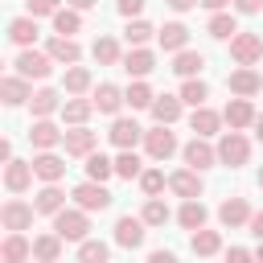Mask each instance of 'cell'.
<instances>
[{
  "mask_svg": "<svg viewBox=\"0 0 263 263\" xmlns=\"http://www.w3.org/2000/svg\"><path fill=\"white\" fill-rule=\"evenodd\" d=\"M144 218H132V214H123L119 222H115V242L119 247H127V251H136L140 242H144Z\"/></svg>",
  "mask_w": 263,
  "mask_h": 263,
  "instance_id": "obj_12",
  "label": "cell"
},
{
  "mask_svg": "<svg viewBox=\"0 0 263 263\" xmlns=\"http://www.w3.org/2000/svg\"><path fill=\"white\" fill-rule=\"evenodd\" d=\"M33 214H37V205H29V201H21V197H12V201L0 205L4 230H29V226H33Z\"/></svg>",
  "mask_w": 263,
  "mask_h": 263,
  "instance_id": "obj_6",
  "label": "cell"
},
{
  "mask_svg": "<svg viewBox=\"0 0 263 263\" xmlns=\"http://www.w3.org/2000/svg\"><path fill=\"white\" fill-rule=\"evenodd\" d=\"M255 136L263 140V115H255Z\"/></svg>",
  "mask_w": 263,
  "mask_h": 263,
  "instance_id": "obj_57",
  "label": "cell"
},
{
  "mask_svg": "<svg viewBox=\"0 0 263 263\" xmlns=\"http://www.w3.org/2000/svg\"><path fill=\"white\" fill-rule=\"evenodd\" d=\"M164 185H168V181H164V173H160V168H144V173H140V189H144L148 197H156Z\"/></svg>",
  "mask_w": 263,
  "mask_h": 263,
  "instance_id": "obj_46",
  "label": "cell"
},
{
  "mask_svg": "<svg viewBox=\"0 0 263 263\" xmlns=\"http://www.w3.org/2000/svg\"><path fill=\"white\" fill-rule=\"evenodd\" d=\"M156 41H160V49H168V53H181V49L189 45V29H185L181 21H168L164 29H156Z\"/></svg>",
  "mask_w": 263,
  "mask_h": 263,
  "instance_id": "obj_19",
  "label": "cell"
},
{
  "mask_svg": "<svg viewBox=\"0 0 263 263\" xmlns=\"http://www.w3.org/2000/svg\"><path fill=\"white\" fill-rule=\"evenodd\" d=\"M66 156H90L95 152V144H99V136L95 132H86V127H74V132H66Z\"/></svg>",
  "mask_w": 263,
  "mask_h": 263,
  "instance_id": "obj_24",
  "label": "cell"
},
{
  "mask_svg": "<svg viewBox=\"0 0 263 263\" xmlns=\"http://www.w3.org/2000/svg\"><path fill=\"white\" fill-rule=\"evenodd\" d=\"M144 160L132 152V148H119V156H115V177H123V181H132V177H140L144 168H140Z\"/></svg>",
  "mask_w": 263,
  "mask_h": 263,
  "instance_id": "obj_41",
  "label": "cell"
},
{
  "mask_svg": "<svg viewBox=\"0 0 263 263\" xmlns=\"http://www.w3.org/2000/svg\"><path fill=\"white\" fill-rule=\"evenodd\" d=\"M95 111H103V115H119V107L127 103V95L115 86V82H99V90H95Z\"/></svg>",
  "mask_w": 263,
  "mask_h": 263,
  "instance_id": "obj_15",
  "label": "cell"
},
{
  "mask_svg": "<svg viewBox=\"0 0 263 263\" xmlns=\"http://www.w3.org/2000/svg\"><path fill=\"white\" fill-rule=\"evenodd\" d=\"M33 205H37V214H62V210H66V193H62L58 185H45V189L33 197Z\"/></svg>",
  "mask_w": 263,
  "mask_h": 263,
  "instance_id": "obj_31",
  "label": "cell"
},
{
  "mask_svg": "<svg viewBox=\"0 0 263 263\" xmlns=\"http://www.w3.org/2000/svg\"><path fill=\"white\" fill-rule=\"evenodd\" d=\"M33 164H25V160H8V168H4V185H8V193H25L29 185H33Z\"/></svg>",
  "mask_w": 263,
  "mask_h": 263,
  "instance_id": "obj_22",
  "label": "cell"
},
{
  "mask_svg": "<svg viewBox=\"0 0 263 263\" xmlns=\"http://www.w3.org/2000/svg\"><path fill=\"white\" fill-rule=\"evenodd\" d=\"M189 247H193V255H201V259H205V255H218V251H222V234H218V230H205V226H201V230H193Z\"/></svg>",
  "mask_w": 263,
  "mask_h": 263,
  "instance_id": "obj_32",
  "label": "cell"
},
{
  "mask_svg": "<svg viewBox=\"0 0 263 263\" xmlns=\"http://www.w3.org/2000/svg\"><path fill=\"white\" fill-rule=\"evenodd\" d=\"M8 37H12L16 45L33 49V41H37V16H16V21H8Z\"/></svg>",
  "mask_w": 263,
  "mask_h": 263,
  "instance_id": "obj_27",
  "label": "cell"
},
{
  "mask_svg": "<svg viewBox=\"0 0 263 263\" xmlns=\"http://www.w3.org/2000/svg\"><path fill=\"white\" fill-rule=\"evenodd\" d=\"M12 66H16V74H21V78H45V74L53 70V58H49V53H41V49H21Z\"/></svg>",
  "mask_w": 263,
  "mask_h": 263,
  "instance_id": "obj_5",
  "label": "cell"
},
{
  "mask_svg": "<svg viewBox=\"0 0 263 263\" xmlns=\"http://www.w3.org/2000/svg\"><path fill=\"white\" fill-rule=\"evenodd\" d=\"M29 107H33V115L37 119H49L53 111H62V99H58V90H33V99H29Z\"/></svg>",
  "mask_w": 263,
  "mask_h": 263,
  "instance_id": "obj_30",
  "label": "cell"
},
{
  "mask_svg": "<svg viewBox=\"0 0 263 263\" xmlns=\"http://www.w3.org/2000/svg\"><path fill=\"white\" fill-rule=\"evenodd\" d=\"M218 160H222L226 168L247 164V160H251V140H247L242 132H226V136L218 140Z\"/></svg>",
  "mask_w": 263,
  "mask_h": 263,
  "instance_id": "obj_1",
  "label": "cell"
},
{
  "mask_svg": "<svg viewBox=\"0 0 263 263\" xmlns=\"http://www.w3.org/2000/svg\"><path fill=\"white\" fill-rule=\"evenodd\" d=\"M29 140H33V148H41V152H49V148H58L62 140H66V132H58L49 119H37L33 127H29Z\"/></svg>",
  "mask_w": 263,
  "mask_h": 263,
  "instance_id": "obj_21",
  "label": "cell"
},
{
  "mask_svg": "<svg viewBox=\"0 0 263 263\" xmlns=\"http://www.w3.org/2000/svg\"><path fill=\"white\" fill-rule=\"evenodd\" d=\"M62 86H66V95H86L90 90V70L86 66H70L66 78H62Z\"/></svg>",
  "mask_w": 263,
  "mask_h": 263,
  "instance_id": "obj_38",
  "label": "cell"
},
{
  "mask_svg": "<svg viewBox=\"0 0 263 263\" xmlns=\"http://www.w3.org/2000/svg\"><path fill=\"white\" fill-rule=\"evenodd\" d=\"M90 53H95V62H99V66H115V62H123V58H119V41H115V37H99Z\"/></svg>",
  "mask_w": 263,
  "mask_h": 263,
  "instance_id": "obj_42",
  "label": "cell"
},
{
  "mask_svg": "<svg viewBox=\"0 0 263 263\" xmlns=\"http://www.w3.org/2000/svg\"><path fill=\"white\" fill-rule=\"evenodd\" d=\"M189 127H193V136H218V127H222V115L218 111H210V107H193V115H189Z\"/></svg>",
  "mask_w": 263,
  "mask_h": 263,
  "instance_id": "obj_23",
  "label": "cell"
},
{
  "mask_svg": "<svg viewBox=\"0 0 263 263\" xmlns=\"http://www.w3.org/2000/svg\"><path fill=\"white\" fill-rule=\"evenodd\" d=\"M205 99H210V86H205L201 78H185V82H181V103H189V107H205Z\"/></svg>",
  "mask_w": 263,
  "mask_h": 263,
  "instance_id": "obj_39",
  "label": "cell"
},
{
  "mask_svg": "<svg viewBox=\"0 0 263 263\" xmlns=\"http://www.w3.org/2000/svg\"><path fill=\"white\" fill-rule=\"evenodd\" d=\"M226 86H230V95H238V99H251V95H259V90H263V78H259L251 66H238V70L226 78Z\"/></svg>",
  "mask_w": 263,
  "mask_h": 263,
  "instance_id": "obj_9",
  "label": "cell"
},
{
  "mask_svg": "<svg viewBox=\"0 0 263 263\" xmlns=\"http://www.w3.org/2000/svg\"><path fill=\"white\" fill-rule=\"evenodd\" d=\"M164 4H168V8H173V12H189V8H193V4H197V0H164Z\"/></svg>",
  "mask_w": 263,
  "mask_h": 263,
  "instance_id": "obj_53",
  "label": "cell"
},
{
  "mask_svg": "<svg viewBox=\"0 0 263 263\" xmlns=\"http://www.w3.org/2000/svg\"><path fill=\"white\" fill-rule=\"evenodd\" d=\"M226 263H255V255H251L247 247H230V251H226Z\"/></svg>",
  "mask_w": 263,
  "mask_h": 263,
  "instance_id": "obj_48",
  "label": "cell"
},
{
  "mask_svg": "<svg viewBox=\"0 0 263 263\" xmlns=\"http://www.w3.org/2000/svg\"><path fill=\"white\" fill-rule=\"evenodd\" d=\"M152 33H156V29H152L148 21H140V16H136V21H132V25L123 29V37H127V45H144V41H148Z\"/></svg>",
  "mask_w": 263,
  "mask_h": 263,
  "instance_id": "obj_45",
  "label": "cell"
},
{
  "mask_svg": "<svg viewBox=\"0 0 263 263\" xmlns=\"http://www.w3.org/2000/svg\"><path fill=\"white\" fill-rule=\"evenodd\" d=\"M168 189L177 193V197H201V173L197 168H177L173 177H168Z\"/></svg>",
  "mask_w": 263,
  "mask_h": 263,
  "instance_id": "obj_18",
  "label": "cell"
},
{
  "mask_svg": "<svg viewBox=\"0 0 263 263\" xmlns=\"http://www.w3.org/2000/svg\"><path fill=\"white\" fill-rule=\"evenodd\" d=\"M255 263H263V242H259V251H255Z\"/></svg>",
  "mask_w": 263,
  "mask_h": 263,
  "instance_id": "obj_58",
  "label": "cell"
},
{
  "mask_svg": "<svg viewBox=\"0 0 263 263\" xmlns=\"http://www.w3.org/2000/svg\"><path fill=\"white\" fill-rule=\"evenodd\" d=\"M62 234H37L33 238V259H41V263H58V255H62Z\"/></svg>",
  "mask_w": 263,
  "mask_h": 263,
  "instance_id": "obj_29",
  "label": "cell"
},
{
  "mask_svg": "<svg viewBox=\"0 0 263 263\" xmlns=\"http://www.w3.org/2000/svg\"><path fill=\"white\" fill-rule=\"evenodd\" d=\"M222 119L230 123V132H242V127H251L255 123V107H251V99H230L226 103V111H222Z\"/></svg>",
  "mask_w": 263,
  "mask_h": 263,
  "instance_id": "obj_16",
  "label": "cell"
},
{
  "mask_svg": "<svg viewBox=\"0 0 263 263\" xmlns=\"http://www.w3.org/2000/svg\"><path fill=\"white\" fill-rule=\"evenodd\" d=\"M0 255H4V263H25V259L33 255V242H29L21 230H8V238H4Z\"/></svg>",
  "mask_w": 263,
  "mask_h": 263,
  "instance_id": "obj_25",
  "label": "cell"
},
{
  "mask_svg": "<svg viewBox=\"0 0 263 263\" xmlns=\"http://www.w3.org/2000/svg\"><path fill=\"white\" fill-rule=\"evenodd\" d=\"M197 4H201V8H210V12H222L230 0H197Z\"/></svg>",
  "mask_w": 263,
  "mask_h": 263,
  "instance_id": "obj_54",
  "label": "cell"
},
{
  "mask_svg": "<svg viewBox=\"0 0 263 263\" xmlns=\"http://www.w3.org/2000/svg\"><path fill=\"white\" fill-rule=\"evenodd\" d=\"M181 156H185V164H189V168H197V173H201V168H210V164H218V148H210V140H205V136H193V140L181 148Z\"/></svg>",
  "mask_w": 263,
  "mask_h": 263,
  "instance_id": "obj_8",
  "label": "cell"
},
{
  "mask_svg": "<svg viewBox=\"0 0 263 263\" xmlns=\"http://www.w3.org/2000/svg\"><path fill=\"white\" fill-rule=\"evenodd\" d=\"M148 111H152V119H156V123L173 127V123L181 119V95H156V103H152Z\"/></svg>",
  "mask_w": 263,
  "mask_h": 263,
  "instance_id": "obj_20",
  "label": "cell"
},
{
  "mask_svg": "<svg viewBox=\"0 0 263 263\" xmlns=\"http://www.w3.org/2000/svg\"><path fill=\"white\" fill-rule=\"evenodd\" d=\"M0 160H4V164L12 160V144H8V140H0Z\"/></svg>",
  "mask_w": 263,
  "mask_h": 263,
  "instance_id": "obj_55",
  "label": "cell"
},
{
  "mask_svg": "<svg viewBox=\"0 0 263 263\" xmlns=\"http://www.w3.org/2000/svg\"><path fill=\"white\" fill-rule=\"evenodd\" d=\"M78 29H82L78 8H58V12H53V33H58V37H74Z\"/></svg>",
  "mask_w": 263,
  "mask_h": 263,
  "instance_id": "obj_36",
  "label": "cell"
},
{
  "mask_svg": "<svg viewBox=\"0 0 263 263\" xmlns=\"http://www.w3.org/2000/svg\"><path fill=\"white\" fill-rule=\"evenodd\" d=\"M259 189H263V168H259Z\"/></svg>",
  "mask_w": 263,
  "mask_h": 263,
  "instance_id": "obj_59",
  "label": "cell"
},
{
  "mask_svg": "<svg viewBox=\"0 0 263 263\" xmlns=\"http://www.w3.org/2000/svg\"><path fill=\"white\" fill-rule=\"evenodd\" d=\"M218 222H222L226 230L247 226V222H251V205H247V197H226V201L218 205Z\"/></svg>",
  "mask_w": 263,
  "mask_h": 263,
  "instance_id": "obj_11",
  "label": "cell"
},
{
  "mask_svg": "<svg viewBox=\"0 0 263 263\" xmlns=\"http://www.w3.org/2000/svg\"><path fill=\"white\" fill-rule=\"evenodd\" d=\"M140 218H144L148 226H164L173 214H168V205H164L160 197H148V201H144V210H140Z\"/></svg>",
  "mask_w": 263,
  "mask_h": 263,
  "instance_id": "obj_44",
  "label": "cell"
},
{
  "mask_svg": "<svg viewBox=\"0 0 263 263\" xmlns=\"http://www.w3.org/2000/svg\"><path fill=\"white\" fill-rule=\"evenodd\" d=\"M201 66H205V58H201L197 49H181V53L173 58V66H168V70H173V74H181V78H197V74H201Z\"/></svg>",
  "mask_w": 263,
  "mask_h": 263,
  "instance_id": "obj_28",
  "label": "cell"
},
{
  "mask_svg": "<svg viewBox=\"0 0 263 263\" xmlns=\"http://www.w3.org/2000/svg\"><path fill=\"white\" fill-rule=\"evenodd\" d=\"M90 111H95L90 99H66V103H62V119L74 123V127H82V123L90 119Z\"/></svg>",
  "mask_w": 263,
  "mask_h": 263,
  "instance_id": "obj_34",
  "label": "cell"
},
{
  "mask_svg": "<svg viewBox=\"0 0 263 263\" xmlns=\"http://www.w3.org/2000/svg\"><path fill=\"white\" fill-rule=\"evenodd\" d=\"M115 173V160H107L103 152H90L86 156V181H107Z\"/></svg>",
  "mask_w": 263,
  "mask_h": 263,
  "instance_id": "obj_43",
  "label": "cell"
},
{
  "mask_svg": "<svg viewBox=\"0 0 263 263\" xmlns=\"http://www.w3.org/2000/svg\"><path fill=\"white\" fill-rule=\"evenodd\" d=\"M148 263H177V255L160 247V251H152V255H148Z\"/></svg>",
  "mask_w": 263,
  "mask_h": 263,
  "instance_id": "obj_51",
  "label": "cell"
},
{
  "mask_svg": "<svg viewBox=\"0 0 263 263\" xmlns=\"http://www.w3.org/2000/svg\"><path fill=\"white\" fill-rule=\"evenodd\" d=\"M111 259V247L99 242V238H82L78 242V263H107Z\"/></svg>",
  "mask_w": 263,
  "mask_h": 263,
  "instance_id": "obj_37",
  "label": "cell"
},
{
  "mask_svg": "<svg viewBox=\"0 0 263 263\" xmlns=\"http://www.w3.org/2000/svg\"><path fill=\"white\" fill-rule=\"evenodd\" d=\"M66 4H70V8H78V12H82V8H90V4H95V0H66Z\"/></svg>",
  "mask_w": 263,
  "mask_h": 263,
  "instance_id": "obj_56",
  "label": "cell"
},
{
  "mask_svg": "<svg viewBox=\"0 0 263 263\" xmlns=\"http://www.w3.org/2000/svg\"><path fill=\"white\" fill-rule=\"evenodd\" d=\"M45 53H49L53 62H62V66H78V58H82V49H78L74 37H53Z\"/></svg>",
  "mask_w": 263,
  "mask_h": 263,
  "instance_id": "obj_26",
  "label": "cell"
},
{
  "mask_svg": "<svg viewBox=\"0 0 263 263\" xmlns=\"http://www.w3.org/2000/svg\"><path fill=\"white\" fill-rule=\"evenodd\" d=\"M74 205L78 210H86V214H95V210H107L111 205V193H107V185L103 181H82V185H74Z\"/></svg>",
  "mask_w": 263,
  "mask_h": 263,
  "instance_id": "obj_3",
  "label": "cell"
},
{
  "mask_svg": "<svg viewBox=\"0 0 263 263\" xmlns=\"http://www.w3.org/2000/svg\"><path fill=\"white\" fill-rule=\"evenodd\" d=\"M86 230H90L86 210H62V214H53V234H62L66 242H82Z\"/></svg>",
  "mask_w": 263,
  "mask_h": 263,
  "instance_id": "obj_2",
  "label": "cell"
},
{
  "mask_svg": "<svg viewBox=\"0 0 263 263\" xmlns=\"http://www.w3.org/2000/svg\"><path fill=\"white\" fill-rule=\"evenodd\" d=\"M230 58H234L238 66L263 62V37H255V33H234V37H230Z\"/></svg>",
  "mask_w": 263,
  "mask_h": 263,
  "instance_id": "obj_4",
  "label": "cell"
},
{
  "mask_svg": "<svg viewBox=\"0 0 263 263\" xmlns=\"http://www.w3.org/2000/svg\"><path fill=\"white\" fill-rule=\"evenodd\" d=\"M123 95H127V107H132V111H140V107H152V103H156V95H152V86H148L144 78H136Z\"/></svg>",
  "mask_w": 263,
  "mask_h": 263,
  "instance_id": "obj_40",
  "label": "cell"
},
{
  "mask_svg": "<svg viewBox=\"0 0 263 263\" xmlns=\"http://www.w3.org/2000/svg\"><path fill=\"white\" fill-rule=\"evenodd\" d=\"M144 148H148L152 160H168V156L177 152V136H173L164 123H156L152 132H144Z\"/></svg>",
  "mask_w": 263,
  "mask_h": 263,
  "instance_id": "obj_7",
  "label": "cell"
},
{
  "mask_svg": "<svg viewBox=\"0 0 263 263\" xmlns=\"http://www.w3.org/2000/svg\"><path fill=\"white\" fill-rule=\"evenodd\" d=\"M177 222H181L185 230H201V226H205V205H201L197 197H189V201L177 210Z\"/></svg>",
  "mask_w": 263,
  "mask_h": 263,
  "instance_id": "obj_35",
  "label": "cell"
},
{
  "mask_svg": "<svg viewBox=\"0 0 263 263\" xmlns=\"http://www.w3.org/2000/svg\"><path fill=\"white\" fill-rule=\"evenodd\" d=\"M230 4H234V12H247V16L263 8V0H230Z\"/></svg>",
  "mask_w": 263,
  "mask_h": 263,
  "instance_id": "obj_50",
  "label": "cell"
},
{
  "mask_svg": "<svg viewBox=\"0 0 263 263\" xmlns=\"http://www.w3.org/2000/svg\"><path fill=\"white\" fill-rule=\"evenodd\" d=\"M205 29H210V37H214V41H230L234 33H242V29H238V21H234L230 12H214Z\"/></svg>",
  "mask_w": 263,
  "mask_h": 263,
  "instance_id": "obj_33",
  "label": "cell"
},
{
  "mask_svg": "<svg viewBox=\"0 0 263 263\" xmlns=\"http://www.w3.org/2000/svg\"><path fill=\"white\" fill-rule=\"evenodd\" d=\"M123 70H127L132 78H148V74L156 70V53H152V49H144V45H132V49H127V58H123Z\"/></svg>",
  "mask_w": 263,
  "mask_h": 263,
  "instance_id": "obj_13",
  "label": "cell"
},
{
  "mask_svg": "<svg viewBox=\"0 0 263 263\" xmlns=\"http://www.w3.org/2000/svg\"><path fill=\"white\" fill-rule=\"evenodd\" d=\"M33 173L45 181V185H58L62 177H66V160L49 148V152H41V156H33Z\"/></svg>",
  "mask_w": 263,
  "mask_h": 263,
  "instance_id": "obj_10",
  "label": "cell"
},
{
  "mask_svg": "<svg viewBox=\"0 0 263 263\" xmlns=\"http://www.w3.org/2000/svg\"><path fill=\"white\" fill-rule=\"evenodd\" d=\"M107 136H111V144H115V148H136V144L144 140V127H140L136 119H123V115H119V119L111 123V132H107Z\"/></svg>",
  "mask_w": 263,
  "mask_h": 263,
  "instance_id": "obj_17",
  "label": "cell"
},
{
  "mask_svg": "<svg viewBox=\"0 0 263 263\" xmlns=\"http://www.w3.org/2000/svg\"><path fill=\"white\" fill-rule=\"evenodd\" d=\"M247 226H251V234L263 242V210H259V214H251V222H247Z\"/></svg>",
  "mask_w": 263,
  "mask_h": 263,
  "instance_id": "obj_52",
  "label": "cell"
},
{
  "mask_svg": "<svg viewBox=\"0 0 263 263\" xmlns=\"http://www.w3.org/2000/svg\"><path fill=\"white\" fill-rule=\"evenodd\" d=\"M119 12L132 21V16H140V12H144V0H119Z\"/></svg>",
  "mask_w": 263,
  "mask_h": 263,
  "instance_id": "obj_49",
  "label": "cell"
},
{
  "mask_svg": "<svg viewBox=\"0 0 263 263\" xmlns=\"http://www.w3.org/2000/svg\"><path fill=\"white\" fill-rule=\"evenodd\" d=\"M62 8V0H29V16H53Z\"/></svg>",
  "mask_w": 263,
  "mask_h": 263,
  "instance_id": "obj_47",
  "label": "cell"
},
{
  "mask_svg": "<svg viewBox=\"0 0 263 263\" xmlns=\"http://www.w3.org/2000/svg\"><path fill=\"white\" fill-rule=\"evenodd\" d=\"M0 99H4L8 107H21V103H29V99H33V90H29V78H21V74H4V78H0Z\"/></svg>",
  "mask_w": 263,
  "mask_h": 263,
  "instance_id": "obj_14",
  "label": "cell"
}]
</instances>
